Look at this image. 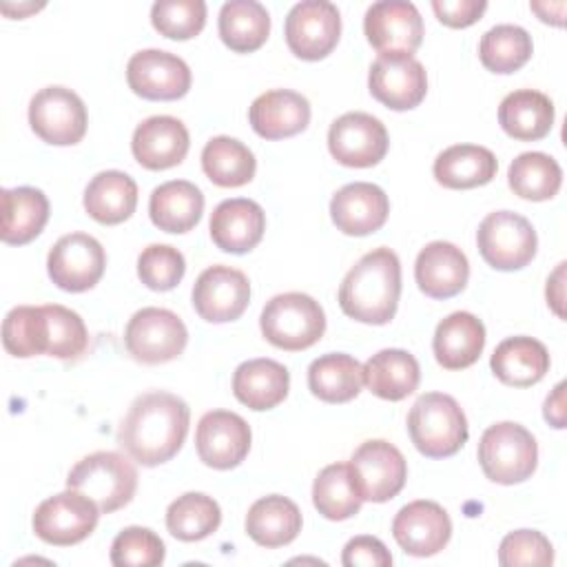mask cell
I'll list each match as a JSON object with an SVG mask.
<instances>
[{"instance_id": "cell-45", "label": "cell", "mask_w": 567, "mask_h": 567, "mask_svg": "<svg viewBox=\"0 0 567 567\" xmlns=\"http://www.w3.org/2000/svg\"><path fill=\"white\" fill-rule=\"evenodd\" d=\"M153 27L171 40L195 38L206 24L204 0H157L151 7Z\"/></svg>"}, {"instance_id": "cell-29", "label": "cell", "mask_w": 567, "mask_h": 567, "mask_svg": "<svg viewBox=\"0 0 567 567\" xmlns=\"http://www.w3.org/2000/svg\"><path fill=\"white\" fill-rule=\"evenodd\" d=\"M204 213L202 190L186 179H171L153 188L148 199L151 221L164 233H188Z\"/></svg>"}, {"instance_id": "cell-1", "label": "cell", "mask_w": 567, "mask_h": 567, "mask_svg": "<svg viewBox=\"0 0 567 567\" xmlns=\"http://www.w3.org/2000/svg\"><path fill=\"white\" fill-rule=\"evenodd\" d=\"M188 423L190 410L184 399L162 390L146 392L131 403L117 430V443L140 465L155 467L179 452Z\"/></svg>"}, {"instance_id": "cell-12", "label": "cell", "mask_w": 567, "mask_h": 567, "mask_svg": "<svg viewBox=\"0 0 567 567\" xmlns=\"http://www.w3.org/2000/svg\"><path fill=\"white\" fill-rule=\"evenodd\" d=\"M341 13L328 0L297 2L286 16V44L308 62L326 58L339 42Z\"/></svg>"}, {"instance_id": "cell-17", "label": "cell", "mask_w": 567, "mask_h": 567, "mask_svg": "<svg viewBox=\"0 0 567 567\" xmlns=\"http://www.w3.org/2000/svg\"><path fill=\"white\" fill-rule=\"evenodd\" d=\"M368 86L372 97L383 106L410 111L419 106L427 93V73L412 55H379L370 66Z\"/></svg>"}, {"instance_id": "cell-53", "label": "cell", "mask_w": 567, "mask_h": 567, "mask_svg": "<svg viewBox=\"0 0 567 567\" xmlns=\"http://www.w3.org/2000/svg\"><path fill=\"white\" fill-rule=\"evenodd\" d=\"M532 9L540 16V20H543V22H549V11L545 9V4H543V2H532ZM563 9H565V7H560V9H558V16H556V18H551V24H556V27H560V24H563Z\"/></svg>"}, {"instance_id": "cell-46", "label": "cell", "mask_w": 567, "mask_h": 567, "mask_svg": "<svg viewBox=\"0 0 567 567\" xmlns=\"http://www.w3.org/2000/svg\"><path fill=\"white\" fill-rule=\"evenodd\" d=\"M164 556L162 538L148 527H124L111 543V563L115 567H157Z\"/></svg>"}, {"instance_id": "cell-19", "label": "cell", "mask_w": 567, "mask_h": 567, "mask_svg": "<svg viewBox=\"0 0 567 567\" xmlns=\"http://www.w3.org/2000/svg\"><path fill=\"white\" fill-rule=\"evenodd\" d=\"M250 425L244 416L228 410L206 412L195 432L197 456L213 470L237 467L250 450Z\"/></svg>"}, {"instance_id": "cell-49", "label": "cell", "mask_w": 567, "mask_h": 567, "mask_svg": "<svg viewBox=\"0 0 567 567\" xmlns=\"http://www.w3.org/2000/svg\"><path fill=\"white\" fill-rule=\"evenodd\" d=\"M341 563L346 567H388L392 565V556L379 538L354 536L346 543Z\"/></svg>"}, {"instance_id": "cell-44", "label": "cell", "mask_w": 567, "mask_h": 567, "mask_svg": "<svg viewBox=\"0 0 567 567\" xmlns=\"http://www.w3.org/2000/svg\"><path fill=\"white\" fill-rule=\"evenodd\" d=\"M42 306H16L2 321V346L9 354L27 359L44 354Z\"/></svg>"}, {"instance_id": "cell-28", "label": "cell", "mask_w": 567, "mask_h": 567, "mask_svg": "<svg viewBox=\"0 0 567 567\" xmlns=\"http://www.w3.org/2000/svg\"><path fill=\"white\" fill-rule=\"evenodd\" d=\"M496 379L512 388H529L549 370V352L534 337H507L489 359Z\"/></svg>"}, {"instance_id": "cell-47", "label": "cell", "mask_w": 567, "mask_h": 567, "mask_svg": "<svg viewBox=\"0 0 567 567\" xmlns=\"http://www.w3.org/2000/svg\"><path fill=\"white\" fill-rule=\"evenodd\" d=\"M186 272L184 255L168 244H151L137 257V277L151 290H173Z\"/></svg>"}, {"instance_id": "cell-38", "label": "cell", "mask_w": 567, "mask_h": 567, "mask_svg": "<svg viewBox=\"0 0 567 567\" xmlns=\"http://www.w3.org/2000/svg\"><path fill=\"white\" fill-rule=\"evenodd\" d=\"M202 168L206 177L221 188H237L255 177V155L252 151L228 135L210 137L202 151Z\"/></svg>"}, {"instance_id": "cell-7", "label": "cell", "mask_w": 567, "mask_h": 567, "mask_svg": "<svg viewBox=\"0 0 567 567\" xmlns=\"http://www.w3.org/2000/svg\"><path fill=\"white\" fill-rule=\"evenodd\" d=\"M478 252L496 270L525 268L538 246L536 230L529 219L512 210L489 213L476 230Z\"/></svg>"}, {"instance_id": "cell-31", "label": "cell", "mask_w": 567, "mask_h": 567, "mask_svg": "<svg viewBox=\"0 0 567 567\" xmlns=\"http://www.w3.org/2000/svg\"><path fill=\"white\" fill-rule=\"evenodd\" d=\"M421 370L414 354L399 348H385L372 354L363 365V383L372 394L385 401H401L419 388Z\"/></svg>"}, {"instance_id": "cell-36", "label": "cell", "mask_w": 567, "mask_h": 567, "mask_svg": "<svg viewBox=\"0 0 567 567\" xmlns=\"http://www.w3.org/2000/svg\"><path fill=\"white\" fill-rule=\"evenodd\" d=\"M308 388L326 403H348L363 388V365L346 352L323 354L308 368Z\"/></svg>"}, {"instance_id": "cell-48", "label": "cell", "mask_w": 567, "mask_h": 567, "mask_svg": "<svg viewBox=\"0 0 567 567\" xmlns=\"http://www.w3.org/2000/svg\"><path fill=\"white\" fill-rule=\"evenodd\" d=\"M498 563L503 567L551 565L554 547H551L549 538L536 529H516V532H509L501 540Z\"/></svg>"}, {"instance_id": "cell-25", "label": "cell", "mask_w": 567, "mask_h": 567, "mask_svg": "<svg viewBox=\"0 0 567 567\" xmlns=\"http://www.w3.org/2000/svg\"><path fill=\"white\" fill-rule=\"evenodd\" d=\"M248 122L264 140L292 137L310 124V102L297 91L272 89L252 100Z\"/></svg>"}, {"instance_id": "cell-20", "label": "cell", "mask_w": 567, "mask_h": 567, "mask_svg": "<svg viewBox=\"0 0 567 567\" xmlns=\"http://www.w3.org/2000/svg\"><path fill=\"white\" fill-rule=\"evenodd\" d=\"M392 536L405 554L434 556L447 545L452 536V520L439 503L412 501L396 512L392 520Z\"/></svg>"}, {"instance_id": "cell-52", "label": "cell", "mask_w": 567, "mask_h": 567, "mask_svg": "<svg viewBox=\"0 0 567 567\" xmlns=\"http://www.w3.org/2000/svg\"><path fill=\"white\" fill-rule=\"evenodd\" d=\"M563 272H565V261L558 264V268L554 270V275L547 279V303L554 308V312L558 317H563Z\"/></svg>"}, {"instance_id": "cell-24", "label": "cell", "mask_w": 567, "mask_h": 567, "mask_svg": "<svg viewBox=\"0 0 567 567\" xmlns=\"http://www.w3.org/2000/svg\"><path fill=\"white\" fill-rule=\"evenodd\" d=\"M414 279L427 297L450 299L467 286L470 261L458 246L450 241H430L416 257Z\"/></svg>"}, {"instance_id": "cell-8", "label": "cell", "mask_w": 567, "mask_h": 567, "mask_svg": "<svg viewBox=\"0 0 567 567\" xmlns=\"http://www.w3.org/2000/svg\"><path fill=\"white\" fill-rule=\"evenodd\" d=\"M188 341L184 321L166 308L137 310L124 330L126 352L146 365H157L177 359Z\"/></svg>"}, {"instance_id": "cell-10", "label": "cell", "mask_w": 567, "mask_h": 567, "mask_svg": "<svg viewBox=\"0 0 567 567\" xmlns=\"http://www.w3.org/2000/svg\"><path fill=\"white\" fill-rule=\"evenodd\" d=\"M29 124L42 142L73 146L86 133V106L75 91L66 86H47L29 102Z\"/></svg>"}, {"instance_id": "cell-15", "label": "cell", "mask_w": 567, "mask_h": 567, "mask_svg": "<svg viewBox=\"0 0 567 567\" xmlns=\"http://www.w3.org/2000/svg\"><path fill=\"white\" fill-rule=\"evenodd\" d=\"M363 31L379 55H412L423 42V18L408 0H381L368 7Z\"/></svg>"}, {"instance_id": "cell-13", "label": "cell", "mask_w": 567, "mask_h": 567, "mask_svg": "<svg viewBox=\"0 0 567 567\" xmlns=\"http://www.w3.org/2000/svg\"><path fill=\"white\" fill-rule=\"evenodd\" d=\"M106 252L102 244L86 233L60 237L47 257L51 281L66 292L91 290L104 275Z\"/></svg>"}, {"instance_id": "cell-43", "label": "cell", "mask_w": 567, "mask_h": 567, "mask_svg": "<svg viewBox=\"0 0 567 567\" xmlns=\"http://www.w3.org/2000/svg\"><path fill=\"white\" fill-rule=\"evenodd\" d=\"M44 317V354L69 361L86 350L89 332L82 317L60 303L42 306Z\"/></svg>"}, {"instance_id": "cell-40", "label": "cell", "mask_w": 567, "mask_h": 567, "mask_svg": "<svg viewBox=\"0 0 567 567\" xmlns=\"http://www.w3.org/2000/svg\"><path fill=\"white\" fill-rule=\"evenodd\" d=\"M221 523V509L215 498L202 492H186L177 496L166 509V527L171 536L184 543H195L213 532Z\"/></svg>"}, {"instance_id": "cell-33", "label": "cell", "mask_w": 567, "mask_h": 567, "mask_svg": "<svg viewBox=\"0 0 567 567\" xmlns=\"http://www.w3.org/2000/svg\"><path fill=\"white\" fill-rule=\"evenodd\" d=\"M299 532L301 512L281 494H270L255 501L246 514V534L261 547H284L292 543Z\"/></svg>"}, {"instance_id": "cell-16", "label": "cell", "mask_w": 567, "mask_h": 567, "mask_svg": "<svg viewBox=\"0 0 567 567\" xmlns=\"http://www.w3.org/2000/svg\"><path fill=\"white\" fill-rule=\"evenodd\" d=\"M126 80L135 95L144 100H179L190 89L188 64L162 49H142L126 64Z\"/></svg>"}, {"instance_id": "cell-5", "label": "cell", "mask_w": 567, "mask_h": 567, "mask_svg": "<svg viewBox=\"0 0 567 567\" xmlns=\"http://www.w3.org/2000/svg\"><path fill=\"white\" fill-rule=\"evenodd\" d=\"M261 334L275 348L299 352L315 346L326 332V315L319 301L306 292L275 295L259 317Z\"/></svg>"}, {"instance_id": "cell-50", "label": "cell", "mask_w": 567, "mask_h": 567, "mask_svg": "<svg viewBox=\"0 0 567 567\" xmlns=\"http://www.w3.org/2000/svg\"><path fill=\"white\" fill-rule=\"evenodd\" d=\"M432 9L436 18L452 29H463L474 24L487 9L485 0H434Z\"/></svg>"}, {"instance_id": "cell-11", "label": "cell", "mask_w": 567, "mask_h": 567, "mask_svg": "<svg viewBox=\"0 0 567 567\" xmlns=\"http://www.w3.org/2000/svg\"><path fill=\"white\" fill-rule=\"evenodd\" d=\"M348 465L359 496L370 503H385L394 498L408 478V463L403 454L383 439L361 443Z\"/></svg>"}, {"instance_id": "cell-9", "label": "cell", "mask_w": 567, "mask_h": 567, "mask_svg": "<svg viewBox=\"0 0 567 567\" xmlns=\"http://www.w3.org/2000/svg\"><path fill=\"white\" fill-rule=\"evenodd\" d=\"M100 507L78 489L49 496L35 507L33 532L40 540L58 547L78 545L91 536L97 525Z\"/></svg>"}, {"instance_id": "cell-35", "label": "cell", "mask_w": 567, "mask_h": 567, "mask_svg": "<svg viewBox=\"0 0 567 567\" xmlns=\"http://www.w3.org/2000/svg\"><path fill=\"white\" fill-rule=\"evenodd\" d=\"M137 206V184L122 171H102L84 188V210L100 224L126 221Z\"/></svg>"}, {"instance_id": "cell-4", "label": "cell", "mask_w": 567, "mask_h": 567, "mask_svg": "<svg viewBox=\"0 0 567 567\" xmlns=\"http://www.w3.org/2000/svg\"><path fill=\"white\" fill-rule=\"evenodd\" d=\"M66 487L95 501L102 514H111L128 505L135 496L137 470L120 452H93L71 467Z\"/></svg>"}, {"instance_id": "cell-14", "label": "cell", "mask_w": 567, "mask_h": 567, "mask_svg": "<svg viewBox=\"0 0 567 567\" xmlns=\"http://www.w3.org/2000/svg\"><path fill=\"white\" fill-rule=\"evenodd\" d=\"M390 146L383 122L370 113H343L330 124L328 148L330 155L350 168H370L379 164Z\"/></svg>"}, {"instance_id": "cell-39", "label": "cell", "mask_w": 567, "mask_h": 567, "mask_svg": "<svg viewBox=\"0 0 567 567\" xmlns=\"http://www.w3.org/2000/svg\"><path fill=\"white\" fill-rule=\"evenodd\" d=\"M507 184L514 195L523 199L545 202L560 190L563 171L551 155L540 151H527L509 164Z\"/></svg>"}, {"instance_id": "cell-42", "label": "cell", "mask_w": 567, "mask_h": 567, "mask_svg": "<svg viewBox=\"0 0 567 567\" xmlns=\"http://www.w3.org/2000/svg\"><path fill=\"white\" fill-rule=\"evenodd\" d=\"M532 35L518 24H496L483 33L478 58L492 73H514L532 58Z\"/></svg>"}, {"instance_id": "cell-22", "label": "cell", "mask_w": 567, "mask_h": 567, "mask_svg": "<svg viewBox=\"0 0 567 567\" xmlns=\"http://www.w3.org/2000/svg\"><path fill=\"white\" fill-rule=\"evenodd\" d=\"M190 146L188 128L173 115L146 117L133 131V157L148 171H164L182 164Z\"/></svg>"}, {"instance_id": "cell-37", "label": "cell", "mask_w": 567, "mask_h": 567, "mask_svg": "<svg viewBox=\"0 0 567 567\" xmlns=\"http://www.w3.org/2000/svg\"><path fill=\"white\" fill-rule=\"evenodd\" d=\"M219 38L235 53L257 51L270 33V13L257 0H228L219 9Z\"/></svg>"}, {"instance_id": "cell-26", "label": "cell", "mask_w": 567, "mask_h": 567, "mask_svg": "<svg viewBox=\"0 0 567 567\" xmlns=\"http://www.w3.org/2000/svg\"><path fill=\"white\" fill-rule=\"evenodd\" d=\"M485 348V326L472 312L447 315L434 332L432 350L445 370H463L478 361Z\"/></svg>"}, {"instance_id": "cell-41", "label": "cell", "mask_w": 567, "mask_h": 567, "mask_svg": "<svg viewBox=\"0 0 567 567\" xmlns=\"http://www.w3.org/2000/svg\"><path fill=\"white\" fill-rule=\"evenodd\" d=\"M312 503L328 520H346L361 509L363 498L350 474L348 463L326 465L312 485Z\"/></svg>"}, {"instance_id": "cell-23", "label": "cell", "mask_w": 567, "mask_h": 567, "mask_svg": "<svg viewBox=\"0 0 567 567\" xmlns=\"http://www.w3.org/2000/svg\"><path fill=\"white\" fill-rule=\"evenodd\" d=\"M208 228L210 239L219 250L244 255L261 241L266 230V213L257 202L246 197L224 199L215 206Z\"/></svg>"}, {"instance_id": "cell-6", "label": "cell", "mask_w": 567, "mask_h": 567, "mask_svg": "<svg viewBox=\"0 0 567 567\" xmlns=\"http://www.w3.org/2000/svg\"><path fill=\"white\" fill-rule=\"evenodd\" d=\"M478 463L492 483H523L534 474L538 463L536 439L520 423H494L478 441Z\"/></svg>"}, {"instance_id": "cell-18", "label": "cell", "mask_w": 567, "mask_h": 567, "mask_svg": "<svg viewBox=\"0 0 567 567\" xmlns=\"http://www.w3.org/2000/svg\"><path fill=\"white\" fill-rule=\"evenodd\" d=\"M250 301L248 277L230 266H208L193 286V308L208 323L235 321Z\"/></svg>"}, {"instance_id": "cell-51", "label": "cell", "mask_w": 567, "mask_h": 567, "mask_svg": "<svg viewBox=\"0 0 567 567\" xmlns=\"http://www.w3.org/2000/svg\"><path fill=\"white\" fill-rule=\"evenodd\" d=\"M563 392H565V383H558L554 388V392L547 396L545 401V419L554 425V427H565V410H563Z\"/></svg>"}, {"instance_id": "cell-21", "label": "cell", "mask_w": 567, "mask_h": 567, "mask_svg": "<svg viewBox=\"0 0 567 567\" xmlns=\"http://www.w3.org/2000/svg\"><path fill=\"white\" fill-rule=\"evenodd\" d=\"M390 213L385 190L370 182H352L339 188L330 202V217L343 235L363 237L377 233Z\"/></svg>"}, {"instance_id": "cell-32", "label": "cell", "mask_w": 567, "mask_h": 567, "mask_svg": "<svg viewBox=\"0 0 567 567\" xmlns=\"http://www.w3.org/2000/svg\"><path fill=\"white\" fill-rule=\"evenodd\" d=\"M501 128L520 142H536L549 135L554 124L551 100L534 89L512 91L498 106Z\"/></svg>"}, {"instance_id": "cell-27", "label": "cell", "mask_w": 567, "mask_h": 567, "mask_svg": "<svg viewBox=\"0 0 567 567\" xmlns=\"http://www.w3.org/2000/svg\"><path fill=\"white\" fill-rule=\"evenodd\" d=\"M290 372L275 359H248L233 374V394L250 410H272L288 396Z\"/></svg>"}, {"instance_id": "cell-34", "label": "cell", "mask_w": 567, "mask_h": 567, "mask_svg": "<svg viewBox=\"0 0 567 567\" xmlns=\"http://www.w3.org/2000/svg\"><path fill=\"white\" fill-rule=\"evenodd\" d=\"M498 162L494 153L476 144H454L434 159V177L452 190L476 188L494 179Z\"/></svg>"}, {"instance_id": "cell-2", "label": "cell", "mask_w": 567, "mask_h": 567, "mask_svg": "<svg viewBox=\"0 0 567 567\" xmlns=\"http://www.w3.org/2000/svg\"><path fill=\"white\" fill-rule=\"evenodd\" d=\"M401 297V261L381 246L365 252L339 286V306L354 321L383 326L396 315Z\"/></svg>"}, {"instance_id": "cell-3", "label": "cell", "mask_w": 567, "mask_h": 567, "mask_svg": "<svg viewBox=\"0 0 567 567\" xmlns=\"http://www.w3.org/2000/svg\"><path fill=\"white\" fill-rule=\"evenodd\" d=\"M408 432L423 456L447 458L465 445L467 419L454 396L425 392L410 408Z\"/></svg>"}, {"instance_id": "cell-30", "label": "cell", "mask_w": 567, "mask_h": 567, "mask_svg": "<svg viewBox=\"0 0 567 567\" xmlns=\"http://www.w3.org/2000/svg\"><path fill=\"white\" fill-rule=\"evenodd\" d=\"M2 230L0 239L11 246L33 241L49 221V199L40 188H2Z\"/></svg>"}]
</instances>
